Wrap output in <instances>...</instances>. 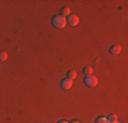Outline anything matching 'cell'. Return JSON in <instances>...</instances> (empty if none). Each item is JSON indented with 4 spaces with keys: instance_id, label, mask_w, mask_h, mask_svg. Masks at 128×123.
I'll list each match as a JSON object with an SVG mask.
<instances>
[{
    "instance_id": "5",
    "label": "cell",
    "mask_w": 128,
    "mask_h": 123,
    "mask_svg": "<svg viewBox=\"0 0 128 123\" xmlns=\"http://www.w3.org/2000/svg\"><path fill=\"white\" fill-rule=\"evenodd\" d=\"M120 52H121V47H120V45L116 44V45H112V47H110V53L112 55H118Z\"/></svg>"
},
{
    "instance_id": "7",
    "label": "cell",
    "mask_w": 128,
    "mask_h": 123,
    "mask_svg": "<svg viewBox=\"0 0 128 123\" xmlns=\"http://www.w3.org/2000/svg\"><path fill=\"white\" fill-rule=\"evenodd\" d=\"M83 73H84V75H86V77H89V75L93 74V69L87 66V67H84V69H83Z\"/></svg>"
},
{
    "instance_id": "10",
    "label": "cell",
    "mask_w": 128,
    "mask_h": 123,
    "mask_svg": "<svg viewBox=\"0 0 128 123\" xmlns=\"http://www.w3.org/2000/svg\"><path fill=\"white\" fill-rule=\"evenodd\" d=\"M96 123H109V122H108V118H105V116H101V118L97 119Z\"/></svg>"
},
{
    "instance_id": "9",
    "label": "cell",
    "mask_w": 128,
    "mask_h": 123,
    "mask_svg": "<svg viewBox=\"0 0 128 123\" xmlns=\"http://www.w3.org/2000/svg\"><path fill=\"white\" fill-rule=\"evenodd\" d=\"M7 57H8L7 52H4V51L0 52V62H6V60H7Z\"/></svg>"
},
{
    "instance_id": "4",
    "label": "cell",
    "mask_w": 128,
    "mask_h": 123,
    "mask_svg": "<svg viewBox=\"0 0 128 123\" xmlns=\"http://www.w3.org/2000/svg\"><path fill=\"white\" fill-rule=\"evenodd\" d=\"M60 86H62L64 90H68V89L72 88V81L68 78H64V79H62V82H60Z\"/></svg>"
},
{
    "instance_id": "1",
    "label": "cell",
    "mask_w": 128,
    "mask_h": 123,
    "mask_svg": "<svg viewBox=\"0 0 128 123\" xmlns=\"http://www.w3.org/2000/svg\"><path fill=\"white\" fill-rule=\"evenodd\" d=\"M52 25H53V27H56V29H63V27H66L67 21L64 17H62V15H56V17L52 18Z\"/></svg>"
},
{
    "instance_id": "3",
    "label": "cell",
    "mask_w": 128,
    "mask_h": 123,
    "mask_svg": "<svg viewBox=\"0 0 128 123\" xmlns=\"http://www.w3.org/2000/svg\"><path fill=\"white\" fill-rule=\"evenodd\" d=\"M66 21H67V25H70V26H76L79 23V18L76 15H72V14H70Z\"/></svg>"
},
{
    "instance_id": "14",
    "label": "cell",
    "mask_w": 128,
    "mask_h": 123,
    "mask_svg": "<svg viewBox=\"0 0 128 123\" xmlns=\"http://www.w3.org/2000/svg\"><path fill=\"white\" fill-rule=\"evenodd\" d=\"M114 123H120V122H118V120H117V122H114Z\"/></svg>"
},
{
    "instance_id": "2",
    "label": "cell",
    "mask_w": 128,
    "mask_h": 123,
    "mask_svg": "<svg viewBox=\"0 0 128 123\" xmlns=\"http://www.w3.org/2000/svg\"><path fill=\"white\" fill-rule=\"evenodd\" d=\"M84 84H86L87 86H90V88H94L97 84H98V79H97V77L94 75H89L84 78Z\"/></svg>"
},
{
    "instance_id": "12",
    "label": "cell",
    "mask_w": 128,
    "mask_h": 123,
    "mask_svg": "<svg viewBox=\"0 0 128 123\" xmlns=\"http://www.w3.org/2000/svg\"><path fill=\"white\" fill-rule=\"evenodd\" d=\"M59 123H68V122H66V120H60Z\"/></svg>"
},
{
    "instance_id": "11",
    "label": "cell",
    "mask_w": 128,
    "mask_h": 123,
    "mask_svg": "<svg viewBox=\"0 0 128 123\" xmlns=\"http://www.w3.org/2000/svg\"><path fill=\"white\" fill-rule=\"evenodd\" d=\"M75 77H76V73L72 71V70H70V71H68V79H71V81H72Z\"/></svg>"
},
{
    "instance_id": "8",
    "label": "cell",
    "mask_w": 128,
    "mask_h": 123,
    "mask_svg": "<svg viewBox=\"0 0 128 123\" xmlns=\"http://www.w3.org/2000/svg\"><path fill=\"white\" fill-rule=\"evenodd\" d=\"M108 122H109V123H114V122H117V116H116L114 113L109 115V116H108Z\"/></svg>"
},
{
    "instance_id": "6",
    "label": "cell",
    "mask_w": 128,
    "mask_h": 123,
    "mask_svg": "<svg viewBox=\"0 0 128 123\" xmlns=\"http://www.w3.org/2000/svg\"><path fill=\"white\" fill-rule=\"evenodd\" d=\"M60 15H62V17H68L70 15V8L68 7H64V8H62V11H60Z\"/></svg>"
},
{
    "instance_id": "13",
    "label": "cell",
    "mask_w": 128,
    "mask_h": 123,
    "mask_svg": "<svg viewBox=\"0 0 128 123\" xmlns=\"http://www.w3.org/2000/svg\"><path fill=\"white\" fill-rule=\"evenodd\" d=\"M71 123H80L79 120H74V122H71Z\"/></svg>"
}]
</instances>
